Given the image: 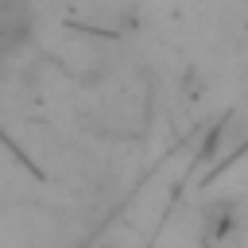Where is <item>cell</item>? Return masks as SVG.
Segmentation results:
<instances>
[{
	"instance_id": "obj_1",
	"label": "cell",
	"mask_w": 248,
	"mask_h": 248,
	"mask_svg": "<svg viewBox=\"0 0 248 248\" xmlns=\"http://www.w3.org/2000/svg\"><path fill=\"white\" fill-rule=\"evenodd\" d=\"M35 27V4L31 0H0V58L16 54Z\"/></svg>"
}]
</instances>
